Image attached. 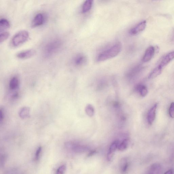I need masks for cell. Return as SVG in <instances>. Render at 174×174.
I'll list each match as a JSON object with an SVG mask.
<instances>
[{
	"mask_svg": "<svg viewBox=\"0 0 174 174\" xmlns=\"http://www.w3.org/2000/svg\"><path fill=\"white\" fill-rule=\"evenodd\" d=\"M160 169V166L158 164L153 165L149 169L148 174H158Z\"/></svg>",
	"mask_w": 174,
	"mask_h": 174,
	"instance_id": "ffe728a7",
	"label": "cell"
},
{
	"mask_svg": "<svg viewBox=\"0 0 174 174\" xmlns=\"http://www.w3.org/2000/svg\"><path fill=\"white\" fill-rule=\"evenodd\" d=\"M19 85V81L18 78L16 77L12 78L10 82V88L12 90L18 88Z\"/></svg>",
	"mask_w": 174,
	"mask_h": 174,
	"instance_id": "ac0fdd59",
	"label": "cell"
},
{
	"mask_svg": "<svg viewBox=\"0 0 174 174\" xmlns=\"http://www.w3.org/2000/svg\"><path fill=\"white\" fill-rule=\"evenodd\" d=\"M62 45V41L59 39H55L49 41L43 49L44 56L46 58L51 56L60 50Z\"/></svg>",
	"mask_w": 174,
	"mask_h": 174,
	"instance_id": "7a4b0ae2",
	"label": "cell"
},
{
	"mask_svg": "<svg viewBox=\"0 0 174 174\" xmlns=\"http://www.w3.org/2000/svg\"><path fill=\"white\" fill-rule=\"evenodd\" d=\"M169 115L170 117L174 118V102L170 104L169 109Z\"/></svg>",
	"mask_w": 174,
	"mask_h": 174,
	"instance_id": "d4e9b609",
	"label": "cell"
},
{
	"mask_svg": "<svg viewBox=\"0 0 174 174\" xmlns=\"http://www.w3.org/2000/svg\"><path fill=\"white\" fill-rule=\"evenodd\" d=\"M30 112V109L29 107H24L20 110L19 115L21 118L24 119L29 117Z\"/></svg>",
	"mask_w": 174,
	"mask_h": 174,
	"instance_id": "5bb4252c",
	"label": "cell"
},
{
	"mask_svg": "<svg viewBox=\"0 0 174 174\" xmlns=\"http://www.w3.org/2000/svg\"><path fill=\"white\" fill-rule=\"evenodd\" d=\"M10 36V33L8 32H3L0 34V42L2 43L6 40Z\"/></svg>",
	"mask_w": 174,
	"mask_h": 174,
	"instance_id": "7402d4cb",
	"label": "cell"
},
{
	"mask_svg": "<svg viewBox=\"0 0 174 174\" xmlns=\"http://www.w3.org/2000/svg\"><path fill=\"white\" fill-rule=\"evenodd\" d=\"M119 143V141L116 140L114 141L110 145L107 154V159L109 161H110L112 160L114 153L118 149Z\"/></svg>",
	"mask_w": 174,
	"mask_h": 174,
	"instance_id": "ba28073f",
	"label": "cell"
},
{
	"mask_svg": "<svg viewBox=\"0 0 174 174\" xmlns=\"http://www.w3.org/2000/svg\"><path fill=\"white\" fill-rule=\"evenodd\" d=\"M93 1L92 0H88L85 2L82 7V13H86L91 9L93 6Z\"/></svg>",
	"mask_w": 174,
	"mask_h": 174,
	"instance_id": "4fadbf2b",
	"label": "cell"
},
{
	"mask_svg": "<svg viewBox=\"0 0 174 174\" xmlns=\"http://www.w3.org/2000/svg\"><path fill=\"white\" fill-rule=\"evenodd\" d=\"M121 50V45L118 43L101 53L97 58V61L102 62L116 57Z\"/></svg>",
	"mask_w": 174,
	"mask_h": 174,
	"instance_id": "6da1fadb",
	"label": "cell"
},
{
	"mask_svg": "<svg viewBox=\"0 0 174 174\" xmlns=\"http://www.w3.org/2000/svg\"><path fill=\"white\" fill-rule=\"evenodd\" d=\"M146 25L147 22L146 20H144L132 29L130 33L132 35H135L144 31L146 28Z\"/></svg>",
	"mask_w": 174,
	"mask_h": 174,
	"instance_id": "8992f818",
	"label": "cell"
},
{
	"mask_svg": "<svg viewBox=\"0 0 174 174\" xmlns=\"http://www.w3.org/2000/svg\"><path fill=\"white\" fill-rule=\"evenodd\" d=\"M44 16L42 13L37 14L35 16L31 23V26L35 27L42 25L44 23Z\"/></svg>",
	"mask_w": 174,
	"mask_h": 174,
	"instance_id": "30bf717a",
	"label": "cell"
},
{
	"mask_svg": "<svg viewBox=\"0 0 174 174\" xmlns=\"http://www.w3.org/2000/svg\"><path fill=\"white\" fill-rule=\"evenodd\" d=\"M3 118V112H2V110L1 109V111H0V120H1V122Z\"/></svg>",
	"mask_w": 174,
	"mask_h": 174,
	"instance_id": "484cf974",
	"label": "cell"
},
{
	"mask_svg": "<svg viewBox=\"0 0 174 174\" xmlns=\"http://www.w3.org/2000/svg\"><path fill=\"white\" fill-rule=\"evenodd\" d=\"M29 37L28 31L25 30L19 31L13 36L10 40V46L15 48L20 46L26 41Z\"/></svg>",
	"mask_w": 174,
	"mask_h": 174,
	"instance_id": "3957f363",
	"label": "cell"
},
{
	"mask_svg": "<svg viewBox=\"0 0 174 174\" xmlns=\"http://www.w3.org/2000/svg\"><path fill=\"white\" fill-rule=\"evenodd\" d=\"M10 27L9 21L5 19H2L0 20V31L1 32L3 30L7 29Z\"/></svg>",
	"mask_w": 174,
	"mask_h": 174,
	"instance_id": "9a60e30c",
	"label": "cell"
},
{
	"mask_svg": "<svg viewBox=\"0 0 174 174\" xmlns=\"http://www.w3.org/2000/svg\"><path fill=\"white\" fill-rule=\"evenodd\" d=\"M36 51L33 49H30L23 51L19 52L16 54V57L20 59H27L29 58L35 54Z\"/></svg>",
	"mask_w": 174,
	"mask_h": 174,
	"instance_id": "52a82bcc",
	"label": "cell"
},
{
	"mask_svg": "<svg viewBox=\"0 0 174 174\" xmlns=\"http://www.w3.org/2000/svg\"><path fill=\"white\" fill-rule=\"evenodd\" d=\"M67 169V166L66 165H62L58 168L55 174H64Z\"/></svg>",
	"mask_w": 174,
	"mask_h": 174,
	"instance_id": "603a6c76",
	"label": "cell"
},
{
	"mask_svg": "<svg viewBox=\"0 0 174 174\" xmlns=\"http://www.w3.org/2000/svg\"><path fill=\"white\" fill-rule=\"evenodd\" d=\"M157 104H155L149 110L147 114V121L150 125L152 124L155 120Z\"/></svg>",
	"mask_w": 174,
	"mask_h": 174,
	"instance_id": "9c48e42d",
	"label": "cell"
},
{
	"mask_svg": "<svg viewBox=\"0 0 174 174\" xmlns=\"http://www.w3.org/2000/svg\"><path fill=\"white\" fill-rule=\"evenodd\" d=\"M137 90L142 97H145L148 94V89L145 86L139 85L137 87Z\"/></svg>",
	"mask_w": 174,
	"mask_h": 174,
	"instance_id": "d6986e66",
	"label": "cell"
},
{
	"mask_svg": "<svg viewBox=\"0 0 174 174\" xmlns=\"http://www.w3.org/2000/svg\"><path fill=\"white\" fill-rule=\"evenodd\" d=\"M128 140L127 139H125L120 143V142L118 147V150L123 151L126 150L128 147Z\"/></svg>",
	"mask_w": 174,
	"mask_h": 174,
	"instance_id": "44dd1931",
	"label": "cell"
},
{
	"mask_svg": "<svg viewBox=\"0 0 174 174\" xmlns=\"http://www.w3.org/2000/svg\"><path fill=\"white\" fill-rule=\"evenodd\" d=\"M155 53V48L153 46L149 47L146 50L143 58L142 61L144 63L150 61L154 57Z\"/></svg>",
	"mask_w": 174,
	"mask_h": 174,
	"instance_id": "5b68a950",
	"label": "cell"
},
{
	"mask_svg": "<svg viewBox=\"0 0 174 174\" xmlns=\"http://www.w3.org/2000/svg\"><path fill=\"white\" fill-rule=\"evenodd\" d=\"M174 59V51L170 52L161 59L158 66L163 69Z\"/></svg>",
	"mask_w": 174,
	"mask_h": 174,
	"instance_id": "277c9868",
	"label": "cell"
},
{
	"mask_svg": "<svg viewBox=\"0 0 174 174\" xmlns=\"http://www.w3.org/2000/svg\"><path fill=\"white\" fill-rule=\"evenodd\" d=\"M173 171L172 169H170L166 172L164 174H173Z\"/></svg>",
	"mask_w": 174,
	"mask_h": 174,
	"instance_id": "4316f807",
	"label": "cell"
},
{
	"mask_svg": "<svg viewBox=\"0 0 174 174\" xmlns=\"http://www.w3.org/2000/svg\"><path fill=\"white\" fill-rule=\"evenodd\" d=\"M163 70V69L158 65L150 74L148 76V78L149 79H152L157 77V76L161 74Z\"/></svg>",
	"mask_w": 174,
	"mask_h": 174,
	"instance_id": "7c38bea8",
	"label": "cell"
},
{
	"mask_svg": "<svg viewBox=\"0 0 174 174\" xmlns=\"http://www.w3.org/2000/svg\"><path fill=\"white\" fill-rule=\"evenodd\" d=\"M87 58L85 55L83 54H78L74 58V64L78 66L85 65L87 62Z\"/></svg>",
	"mask_w": 174,
	"mask_h": 174,
	"instance_id": "8fae6325",
	"label": "cell"
},
{
	"mask_svg": "<svg viewBox=\"0 0 174 174\" xmlns=\"http://www.w3.org/2000/svg\"><path fill=\"white\" fill-rule=\"evenodd\" d=\"M42 148L41 147H40L36 151L35 155V160L37 161L39 160L41 155V152H42Z\"/></svg>",
	"mask_w": 174,
	"mask_h": 174,
	"instance_id": "cb8c5ba5",
	"label": "cell"
},
{
	"mask_svg": "<svg viewBox=\"0 0 174 174\" xmlns=\"http://www.w3.org/2000/svg\"><path fill=\"white\" fill-rule=\"evenodd\" d=\"M85 112L87 115L90 117H92L94 115L95 110L94 107L90 104H88L85 108Z\"/></svg>",
	"mask_w": 174,
	"mask_h": 174,
	"instance_id": "2e32d148",
	"label": "cell"
},
{
	"mask_svg": "<svg viewBox=\"0 0 174 174\" xmlns=\"http://www.w3.org/2000/svg\"><path fill=\"white\" fill-rule=\"evenodd\" d=\"M129 164L127 160L126 159H124L121 161L120 163V170L122 173L124 174L127 171Z\"/></svg>",
	"mask_w": 174,
	"mask_h": 174,
	"instance_id": "e0dca14e",
	"label": "cell"
},
{
	"mask_svg": "<svg viewBox=\"0 0 174 174\" xmlns=\"http://www.w3.org/2000/svg\"><path fill=\"white\" fill-rule=\"evenodd\" d=\"M96 152L95 151H91V152H90L89 153V154L88 155V156H91L93 155L94 154H95V153Z\"/></svg>",
	"mask_w": 174,
	"mask_h": 174,
	"instance_id": "83f0119b",
	"label": "cell"
}]
</instances>
